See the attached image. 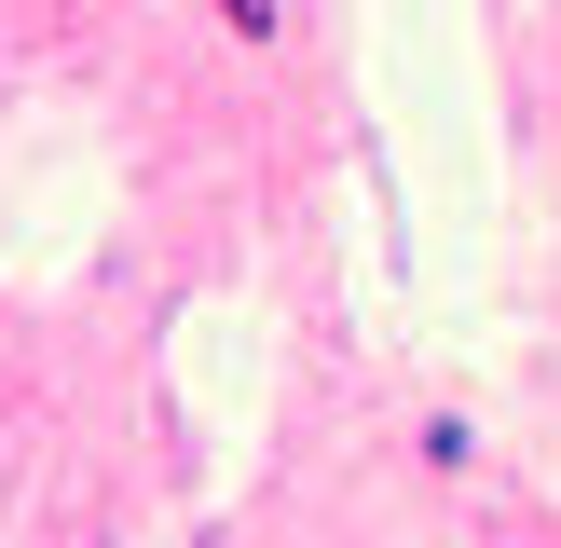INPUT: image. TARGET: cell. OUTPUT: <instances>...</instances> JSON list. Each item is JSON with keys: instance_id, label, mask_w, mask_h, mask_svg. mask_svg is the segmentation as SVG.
Segmentation results:
<instances>
[{"instance_id": "obj_1", "label": "cell", "mask_w": 561, "mask_h": 548, "mask_svg": "<svg viewBox=\"0 0 561 548\" xmlns=\"http://www.w3.org/2000/svg\"><path fill=\"white\" fill-rule=\"evenodd\" d=\"M219 14H233V27H247V42H274V0H219Z\"/></svg>"}]
</instances>
